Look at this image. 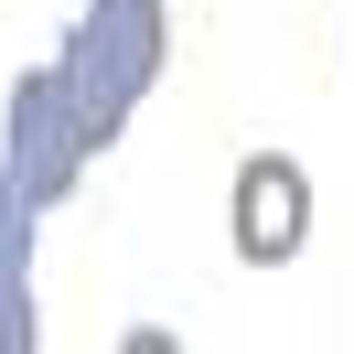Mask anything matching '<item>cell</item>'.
Segmentation results:
<instances>
[{"label": "cell", "instance_id": "6da1fadb", "mask_svg": "<svg viewBox=\"0 0 354 354\" xmlns=\"http://www.w3.org/2000/svg\"><path fill=\"white\" fill-rule=\"evenodd\" d=\"M161 54H172V22L161 0H86L65 32V75H75V108L97 118V140L129 129V108L161 86Z\"/></svg>", "mask_w": 354, "mask_h": 354}, {"label": "cell", "instance_id": "7a4b0ae2", "mask_svg": "<svg viewBox=\"0 0 354 354\" xmlns=\"http://www.w3.org/2000/svg\"><path fill=\"white\" fill-rule=\"evenodd\" d=\"M97 151H108V140H97V118L75 108L65 54H54V65H32V75H11V108H0V161H11V183H22L32 204H65L75 183H86Z\"/></svg>", "mask_w": 354, "mask_h": 354}, {"label": "cell", "instance_id": "3957f363", "mask_svg": "<svg viewBox=\"0 0 354 354\" xmlns=\"http://www.w3.org/2000/svg\"><path fill=\"white\" fill-rule=\"evenodd\" d=\"M225 225H236V258L247 268H290L311 236V183L290 151H247L236 183H225Z\"/></svg>", "mask_w": 354, "mask_h": 354}, {"label": "cell", "instance_id": "277c9868", "mask_svg": "<svg viewBox=\"0 0 354 354\" xmlns=\"http://www.w3.org/2000/svg\"><path fill=\"white\" fill-rule=\"evenodd\" d=\"M32 215L44 204L0 161V354H32Z\"/></svg>", "mask_w": 354, "mask_h": 354}]
</instances>
